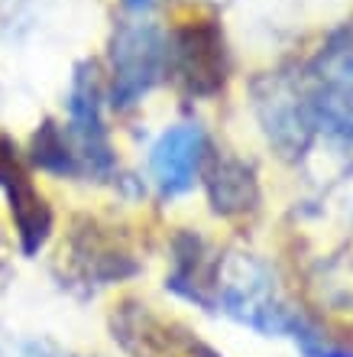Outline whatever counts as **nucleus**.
<instances>
[{
  "label": "nucleus",
  "mask_w": 353,
  "mask_h": 357,
  "mask_svg": "<svg viewBox=\"0 0 353 357\" xmlns=\"http://www.w3.org/2000/svg\"><path fill=\"white\" fill-rule=\"evenodd\" d=\"M214 309H221L223 315L260 335H292L301 319V312H295L282 299L269 266L260 257L240 254V250L221 257L217 264Z\"/></svg>",
  "instance_id": "1"
},
{
  "label": "nucleus",
  "mask_w": 353,
  "mask_h": 357,
  "mask_svg": "<svg viewBox=\"0 0 353 357\" xmlns=\"http://www.w3.org/2000/svg\"><path fill=\"white\" fill-rule=\"evenodd\" d=\"M253 111L260 117L266 140L285 160H305L311 143L317 140L311 88L305 68H279L253 82Z\"/></svg>",
  "instance_id": "2"
},
{
  "label": "nucleus",
  "mask_w": 353,
  "mask_h": 357,
  "mask_svg": "<svg viewBox=\"0 0 353 357\" xmlns=\"http://www.w3.org/2000/svg\"><path fill=\"white\" fill-rule=\"evenodd\" d=\"M111 335L127 357H223L185 321L162 315L140 299L113 305Z\"/></svg>",
  "instance_id": "3"
},
{
  "label": "nucleus",
  "mask_w": 353,
  "mask_h": 357,
  "mask_svg": "<svg viewBox=\"0 0 353 357\" xmlns=\"http://www.w3.org/2000/svg\"><path fill=\"white\" fill-rule=\"evenodd\" d=\"M68 140H72L78 176L111 178L117 172L111 140L101 117V75L97 62H81L74 68L72 91H68Z\"/></svg>",
  "instance_id": "4"
},
{
  "label": "nucleus",
  "mask_w": 353,
  "mask_h": 357,
  "mask_svg": "<svg viewBox=\"0 0 353 357\" xmlns=\"http://www.w3.org/2000/svg\"><path fill=\"white\" fill-rule=\"evenodd\" d=\"M113 107H133L168 68V39L152 23H130L113 36L111 49Z\"/></svg>",
  "instance_id": "5"
},
{
  "label": "nucleus",
  "mask_w": 353,
  "mask_h": 357,
  "mask_svg": "<svg viewBox=\"0 0 353 357\" xmlns=\"http://www.w3.org/2000/svg\"><path fill=\"white\" fill-rule=\"evenodd\" d=\"M168 68H175L178 82L195 98H211L227 82V49L223 33L214 20H198L175 33L168 43Z\"/></svg>",
  "instance_id": "6"
},
{
  "label": "nucleus",
  "mask_w": 353,
  "mask_h": 357,
  "mask_svg": "<svg viewBox=\"0 0 353 357\" xmlns=\"http://www.w3.org/2000/svg\"><path fill=\"white\" fill-rule=\"evenodd\" d=\"M111 227H101L94 221H84V227H74L68 237V247H62V257L68 260L72 276H78L88 286H107L120 282L136 273V260L130 250L107 234Z\"/></svg>",
  "instance_id": "7"
},
{
  "label": "nucleus",
  "mask_w": 353,
  "mask_h": 357,
  "mask_svg": "<svg viewBox=\"0 0 353 357\" xmlns=\"http://www.w3.org/2000/svg\"><path fill=\"white\" fill-rule=\"evenodd\" d=\"M207 156V137L198 123H175L156 140L149 153V172L162 195H182L195 185Z\"/></svg>",
  "instance_id": "8"
},
{
  "label": "nucleus",
  "mask_w": 353,
  "mask_h": 357,
  "mask_svg": "<svg viewBox=\"0 0 353 357\" xmlns=\"http://www.w3.org/2000/svg\"><path fill=\"white\" fill-rule=\"evenodd\" d=\"M205 188L214 215L240 218L260 208V178L243 160L230 153H211L205 156Z\"/></svg>",
  "instance_id": "9"
},
{
  "label": "nucleus",
  "mask_w": 353,
  "mask_h": 357,
  "mask_svg": "<svg viewBox=\"0 0 353 357\" xmlns=\"http://www.w3.org/2000/svg\"><path fill=\"white\" fill-rule=\"evenodd\" d=\"M217 264H221V254H214L205 237L185 231L175 237V270L168 273L166 286L201 309H214Z\"/></svg>",
  "instance_id": "10"
},
{
  "label": "nucleus",
  "mask_w": 353,
  "mask_h": 357,
  "mask_svg": "<svg viewBox=\"0 0 353 357\" xmlns=\"http://www.w3.org/2000/svg\"><path fill=\"white\" fill-rule=\"evenodd\" d=\"M7 198H10V215H13V225H17V237L23 254L26 257L39 254V247L46 244L49 234H52V208H49V202L26 176L17 178L7 188Z\"/></svg>",
  "instance_id": "11"
},
{
  "label": "nucleus",
  "mask_w": 353,
  "mask_h": 357,
  "mask_svg": "<svg viewBox=\"0 0 353 357\" xmlns=\"http://www.w3.org/2000/svg\"><path fill=\"white\" fill-rule=\"evenodd\" d=\"M29 160L36 162L42 172H52V176H78V160H74L72 140H68L65 127H58L56 121H46L33 133Z\"/></svg>",
  "instance_id": "12"
},
{
  "label": "nucleus",
  "mask_w": 353,
  "mask_h": 357,
  "mask_svg": "<svg viewBox=\"0 0 353 357\" xmlns=\"http://www.w3.org/2000/svg\"><path fill=\"white\" fill-rule=\"evenodd\" d=\"M292 338H295L301 357H353V348H347V344L334 341L331 335H324V331L317 328L315 321H308L305 315L298 319Z\"/></svg>",
  "instance_id": "13"
},
{
  "label": "nucleus",
  "mask_w": 353,
  "mask_h": 357,
  "mask_svg": "<svg viewBox=\"0 0 353 357\" xmlns=\"http://www.w3.org/2000/svg\"><path fill=\"white\" fill-rule=\"evenodd\" d=\"M26 172H23V166H19V156H17V146H13V140H7V137H0V188L7 192L17 178H23Z\"/></svg>",
  "instance_id": "14"
},
{
  "label": "nucleus",
  "mask_w": 353,
  "mask_h": 357,
  "mask_svg": "<svg viewBox=\"0 0 353 357\" xmlns=\"http://www.w3.org/2000/svg\"><path fill=\"white\" fill-rule=\"evenodd\" d=\"M17 357H72V354H65V351L58 348L56 341L36 338V341H26V344H19Z\"/></svg>",
  "instance_id": "15"
},
{
  "label": "nucleus",
  "mask_w": 353,
  "mask_h": 357,
  "mask_svg": "<svg viewBox=\"0 0 353 357\" xmlns=\"http://www.w3.org/2000/svg\"><path fill=\"white\" fill-rule=\"evenodd\" d=\"M159 0H123V7L127 10H149V7H156Z\"/></svg>",
  "instance_id": "16"
}]
</instances>
